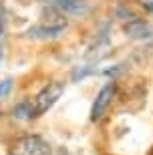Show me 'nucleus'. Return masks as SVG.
Segmentation results:
<instances>
[{
    "label": "nucleus",
    "mask_w": 153,
    "mask_h": 155,
    "mask_svg": "<svg viewBox=\"0 0 153 155\" xmlns=\"http://www.w3.org/2000/svg\"><path fill=\"white\" fill-rule=\"evenodd\" d=\"M12 155H52V149L40 135H26L12 145Z\"/></svg>",
    "instance_id": "1"
},
{
    "label": "nucleus",
    "mask_w": 153,
    "mask_h": 155,
    "mask_svg": "<svg viewBox=\"0 0 153 155\" xmlns=\"http://www.w3.org/2000/svg\"><path fill=\"white\" fill-rule=\"evenodd\" d=\"M62 91H65V85L62 83H48V85L42 89V91L32 99L34 103V111H36V117L45 115L48 109H52V105L61 99Z\"/></svg>",
    "instance_id": "2"
},
{
    "label": "nucleus",
    "mask_w": 153,
    "mask_h": 155,
    "mask_svg": "<svg viewBox=\"0 0 153 155\" xmlns=\"http://www.w3.org/2000/svg\"><path fill=\"white\" fill-rule=\"evenodd\" d=\"M115 93H117V85L115 83H107L101 91L97 93L95 101H93V107H91V121H99L105 117L109 105L113 103Z\"/></svg>",
    "instance_id": "3"
},
{
    "label": "nucleus",
    "mask_w": 153,
    "mask_h": 155,
    "mask_svg": "<svg viewBox=\"0 0 153 155\" xmlns=\"http://www.w3.org/2000/svg\"><path fill=\"white\" fill-rule=\"evenodd\" d=\"M65 32V22H57V24H36L32 28L26 30V36L30 38H58Z\"/></svg>",
    "instance_id": "4"
},
{
    "label": "nucleus",
    "mask_w": 153,
    "mask_h": 155,
    "mask_svg": "<svg viewBox=\"0 0 153 155\" xmlns=\"http://www.w3.org/2000/svg\"><path fill=\"white\" fill-rule=\"evenodd\" d=\"M51 4H55L58 10L67 12V14H85L87 12V2L85 0H51Z\"/></svg>",
    "instance_id": "5"
},
{
    "label": "nucleus",
    "mask_w": 153,
    "mask_h": 155,
    "mask_svg": "<svg viewBox=\"0 0 153 155\" xmlns=\"http://www.w3.org/2000/svg\"><path fill=\"white\" fill-rule=\"evenodd\" d=\"M127 35L135 40H145L151 36V30H149L147 22L141 20V18H133L129 24H127Z\"/></svg>",
    "instance_id": "6"
},
{
    "label": "nucleus",
    "mask_w": 153,
    "mask_h": 155,
    "mask_svg": "<svg viewBox=\"0 0 153 155\" xmlns=\"http://www.w3.org/2000/svg\"><path fill=\"white\" fill-rule=\"evenodd\" d=\"M12 113H14L16 119H34V117H36V111H34L32 101H20V103L14 107Z\"/></svg>",
    "instance_id": "7"
},
{
    "label": "nucleus",
    "mask_w": 153,
    "mask_h": 155,
    "mask_svg": "<svg viewBox=\"0 0 153 155\" xmlns=\"http://www.w3.org/2000/svg\"><path fill=\"white\" fill-rule=\"evenodd\" d=\"M10 91H12V81L10 79L2 81V83H0V99H4Z\"/></svg>",
    "instance_id": "8"
},
{
    "label": "nucleus",
    "mask_w": 153,
    "mask_h": 155,
    "mask_svg": "<svg viewBox=\"0 0 153 155\" xmlns=\"http://www.w3.org/2000/svg\"><path fill=\"white\" fill-rule=\"evenodd\" d=\"M143 6H145V10L153 12V0H145V2H143Z\"/></svg>",
    "instance_id": "9"
},
{
    "label": "nucleus",
    "mask_w": 153,
    "mask_h": 155,
    "mask_svg": "<svg viewBox=\"0 0 153 155\" xmlns=\"http://www.w3.org/2000/svg\"><path fill=\"white\" fill-rule=\"evenodd\" d=\"M0 36H2V18H0Z\"/></svg>",
    "instance_id": "10"
},
{
    "label": "nucleus",
    "mask_w": 153,
    "mask_h": 155,
    "mask_svg": "<svg viewBox=\"0 0 153 155\" xmlns=\"http://www.w3.org/2000/svg\"><path fill=\"white\" fill-rule=\"evenodd\" d=\"M0 58H2V52H0Z\"/></svg>",
    "instance_id": "11"
}]
</instances>
